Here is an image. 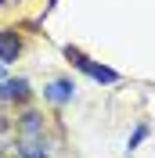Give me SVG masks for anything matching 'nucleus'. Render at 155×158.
<instances>
[{"label": "nucleus", "mask_w": 155, "mask_h": 158, "mask_svg": "<svg viewBox=\"0 0 155 158\" xmlns=\"http://www.w3.org/2000/svg\"><path fill=\"white\" fill-rule=\"evenodd\" d=\"M65 58L72 61V65H76L79 72H87V76L94 79V83H105V86L119 83V72H116V69H108V65H97V61H90L87 54H83V50H76V47H69V50H65Z\"/></svg>", "instance_id": "nucleus-1"}, {"label": "nucleus", "mask_w": 155, "mask_h": 158, "mask_svg": "<svg viewBox=\"0 0 155 158\" xmlns=\"http://www.w3.org/2000/svg\"><path fill=\"white\" fill-rule=\"evenodd\" d=\"M43 97L54 101V104H69V101L76 97V86H72L69 79H54V83H47V86H43Z\"/></svg>", "instance_id": "nucleus-2"}, {"label": "nucleus", "mask_w": 155, "mask_h": 158, "mask_svg": "<svg viewBox=\"0 0 155 158\" xmlns=\"http://www.w3.org/2000/svg\"><path fill=\"white\" fill-rule=\"evenodd\" d=\"M18 54H22V40L15 36L11 29H0V61H4V65H11Z\"/></svg>", "instance_id": "nucleus-3"}, {"label": "nucleus", "mask_w": 155, "mask_h": 158, "mask_svg": "<svg viewBox=\"0 0 155 158\" xmlns=\"http://www.w3.org/2000/svg\"><path fill=\"white\" fill-rule=\"evenodd\" d=\"M0 97L4 101H25L29 97V83L25 79H0Z\"/></svg>", "instance_id": "nucleus-4"}, {"label": "nucleus", "mask_w": 155, "mask_h": 158, "mask_svg": "<svg viewBox=\"0 0 155 158\" xmlns=\"http://www.w3.org/2000/svg\"><path fill=\"white\" fill-rule=\"evenodd\" d=\"M40 126H43V122H40V115H36V111H25V115H22V129H25L29 137H36V133H40Z\"/></svg>", "instance_id": "nucleus-5"}, {"label": "nucleus", "mask_w": 155, "mask_h": 158, "mask_svg": "<svg viewBox=\"0 0 155 158\" xmlns=\"http://www.w3.org/2000/svg\"><path fill=\"white\" fill-rule=\"evenodd\" d=\"M144 137H148V126H144V122H141V126H137L134 133H130V140H126V151H134V148H137V144H141V140H144Z\"/></svg>", "instance_id": "nucleus-6"}, {"label": "nucleus", "mask_w": 155, "mask_h": 158, "mask_svg": "<svg viewBox=\"0 0 155 158\" xmlns=\"http://www.w3.org/2000/svg\"><path fill=\"white\" fill-rule=\"evenodd\" d=\"M0 69H4V61H0Z\"/></svg>", "instance_id": "nucleus-7"}]
</instances>
